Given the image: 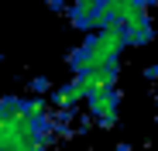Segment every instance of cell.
I'll return each instance as SVG.
<instances>
[{
  "label": "cell",
  "mask_w": 158,
  "mask_h": 151,
  "mask_svg": "<svg viewBox=\"0 0 158 151\" xmlns=\"http://www.w3.org/2000/svg\"><path fill=\"white\" fill-rule=\"evenodd\" d=\"M127 35L124 28H100L93 35H86L72 52L65 55V65L72 76H86V72H96V69H110V65H120V55L127 52Z\"/></svg>",
  "instance_id": "obj_1"
},
{
  "label": "cell",
  "mask_w": 158,
  "mask_h": 151,
  "mask_svg": "<svg viewBox=\"0 0 158 151\" xmlns=\"http://www.w3.org/2000/svg\"><path fill=\"white\" fill-rule=\"evenodd\" d=\"M86 117L93 127H114L117 117H120V89H103V93H93L86 100Z\"/></svg>",
  "instance_id": "obj_2"
},
{
  "label": "cell",
  "mask_w": 158,
  "mask_h": 151,
  "mask_svg": "<svg viewBox=\"0 0 158 151\" xmlns=\"http://www.w3.org/2000/svg\"><path fill=\"white\" fill-rule=\"evenodd\" d=\"M114 151H134V148H131V144H117Z\"/></svg>",
  "instance_id": "obj_3"
},
{
  "label": "cell",
  "mask_w": 158,
  "mask_h": 151,
  "mask_svg": "<svg viewBox=\"0 0 158 151\" xmlns=\"http://www.w3.org/2000/svg\"><path fill=\"white\" fill-rule=\"evenodd\" d=\"M155 100H158V93H155Z\"/></svg>",
  "instance_id": "obj_4"
}]
</instances>
